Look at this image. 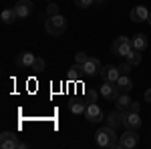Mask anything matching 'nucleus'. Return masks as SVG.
Returning <instances> with one entry per match:
<instances>
[{
	"label": "nucleus",
	"instance_id": "nucleus-30",
	"mask_svg": "<svg viewBox=\"0 0 151 149\" xmlns=\"http://www.w3.org/2000/svg\"><path fill=\"white\" fill-rule=\"evenodd\" d=\"M147 22H149V24H151V12H149V16H147Z\"/></svg>",
	"mask_w": 151,
	"mask_h": 149
},
{
	"label": "nucleus",
	"instance_id": "nucleus-24",
	"mask_svg": "<svg viewBox=\"0 0 151 149\" xmlns=\"http://www.w3.org/2000/svg\"><path fill=\"white\" fill-rule=\"evenodd\" d=\"M47 14H48V16H57V14H60V12H58V4L50 2V4L47 6Z\"/></svg>",
	"mask_w": 151,
	"mask_h": 149
},
{
	"label": "nucleus",
	"instance_id": "nucleus-17",
	"mask_svg": "<svg viewBox=\"0 0 151 149\" xmlns=\"http://www.w3.org/2000/svg\"><path fill=\"white\" fill-rule=\"evenodd\" d=\"M131 103H133V101L129 99V93H121V95H119V99H117V109L125 113V111H129Z\"/></svg>",
	"mask_w": 151,
	"mask_h": 149
},
{
	"label": "nucleus",
	"instance_id": "nucleus-4",
	"mask_svg": "<svg viewBox=\"0 0 151 149\" xmlns=\"http://www.w3.org/2000/svg\"><path fill=\"white\" fill-rule=\"evenodd\" d=\"M139 145V135H137V129H127L121 139H119V147L123 149H133Z\"/></svg>",
	"mask_w": 151,
	"mask_h": 149
},
{
	"label": "nucleus",
	"instance_id": "nucleus-1",
	"mask_svg": "<svg viewBox=\"0 0 151 149\" xmlns=\"http://www.w3.org/2000/svg\"><path fill=\"white\" fill-rule=\"evenodd\" d=\"M95 141L99 147H119V141H117V133L111 125L99 127L97 133H95Z\"/></svg>",
	"mask_w": 151,
	"mask_h": 149
},
{
	"label": "nucleus",
	"instance_id": "nucleus-13",
	"mask_svg": "<svg viewBox=\"0 0 151 149\" xmlns=\"http://www.w3.org/2000/svg\"><path fill=\"white\" fill-rule=\"evenodd\" d=\"M30 10H32V2L30 0H18L14 4V12H16L18 18H26L30 14Z\"/></svg>",
	"mask_w": 151,
	"mask_h": 149
},
{
	"label": "nucleus",
	"instance_id": "nucleus-16",
	"mask_svg": "<svg viewBox=\"0 0 151 149\" xmlns=\"http://www.w3.org/2000/svg\"><path fill=\"white\" fill-rule=\"evenodd\" d=\"M107 121H109V125L113 127V129H117V127L123 125V111H113V113H109V117H107Z\"/></svg>",
	"mask_w": 151,
	"mask_h": 149
},
{
	"label": "nucleus",
	"instance_id": "nucleus-2",
	"mask_svg": "<svg viewBox=\"0 0 151 149\" xmlns=\"http://www.w3.org/2000/svg\"><path fill=\"white\" fill-rule=\"evenodd\" d=\"M45 30H47L50 36H60L65 30H67V18H65L63 14L48 16L47 22H45Z\"/></svg>",
	"mask_w": 151,
	"mask_h": 149
},
{
	"label": "nucleus",
	"instance_id": "nucleus-7",
	"mask_svg": "<svg viewBox=\"0 0 151 149\" xmlns=\"http://www.w3.org/2000/svg\"><path fill=\"white\" fill-rule=\"evenodd\" d=\"M18 145H20V141H18V137L12 131H4L0 135V147L2 149H16Z\"/></svg>",
	"mask_w": 151,
	"mask_h": 149
},
{
	"label": "nucleus",
	"instance_id": "nucleus-15",
	"mask_svg": "<svg viewBox=\"0 0 151 149\" xmlns=\"http://www.w3.org/2000/svg\"><path fill=\"white\" fill-rule=\"evenodd\" d=\"M131 45H133L135 50H141V53H143V50L147 48V36L143 35V32H141V35H135L131 38Z\"/></svg>",
	"mask_w": 151,
	"mask_h": 149
},
{
	"label": "nucleus",
	"instance_id": "nucleus-6",
	"mask_svg": "<svg viewBox=\"0 0 151 149\" xmlns=\"http://www.w3.org/2000/svg\"><path fill=\"white\" fill-rule=\"evenodd\" d=\"M85 117H87V121H91V123H99V121H103V109L99 107L97 103H89L87 105V111H85Z\"/></svg>",
	"mask_w": 151,
	"mask_h": 149
},
{
	"label": "nucleus",
	"instance_id": "nucleus-5",
	"mask_svg": "<svg viewBox=\"0 0 151 149\" xmlns=\"http://www.w3.org/2000/svg\"><path fill=\"white\" fill-rule=\"evenodd\" d=\"M101 95L105 99H111V101H117L119 95H121V89L117 83H111V81H105V85L101 87Z\"/></svg>",
	"mask_w": 151,
	"mask_h": 149
},
{
	"label": "nucleus",
	"instance_id": "nucleus-26",
	"mask_svg": "<svg viewBox=\"0 0 151 149\" xmlns=\"http://www.w3.org/2000/svg\"><path fill=\"white\" fill-rule=\"evenodd\" d=\"M85 95H87L89 103H95V101H97V91H95V89H87V93H85Z\"/></svg>",
	"mask_w": 151,
	"mask_h": 149
},
{
	"label": "nucleus",
	"instance_id": "nucleus-10",
	"mask_svg": "<svg viewBox=\"0 0 151 149\" xmlns=\"http://www.w3.org/2000/svg\"><path fill=\"white\" fill-rule=\"evenodd\" d=\"M101 77H103V81L117 83V79L121 77V71H119V67H115V65H105V67H101Z\"/></svg>",
	"mask_w": 151,
	"mask_h": 149
},
{
	"label": "nucleus",
	"instance_id": "nucleus-11",
	"mask_svg": "<svg viewBox=\"0 0 151 149\" xmlns=\"http://www.w3.org/2000/svg\"><path fill=\"white\" fill-rule=\"evenodd\" d=\"M129 16H131L133 22H145L147 16H149V10H147V6L139 4V6H133V10L129 12Z\"/></svg>",
	"mask_w": 151,
	"mask_h": 149
},
{
	"label": "nucleus",
	"instance_id": "nucleus-25",
	"mask_svg": "<svg viewBox=\"0 0 151 149\" xmlns=\"http://www.w3.org/2000/svg\"><path fill=\"white\" fill-rule=\"evenodd\" d=\"M117 67H119V71H121V75H127L129 71H131V67H133V65H131V63H121V65H117Z\"/></svg>",
	"mask_w": 151,
	"mask_h": 149
},
{
	"label": "nucleus",
	"instance_id": "nucleus-18",
	"mask_svg": "<svg viewBox=\"0 0 151 149\" xmlns=\"http://www.w3.org/2000/svg\"><path fill=\"white\" fill-rule=\"evenodd\" d=\"M117 85H119L121 93H129L131 89H133V83H131V79H129L127 75H121V77L117 79Z\"/></svg>",
	"mask_w": 151,
	"mask_h": 149
},
{
	"label": "nucleus",
	"instance_id": "nucleus-21",
	"mask_svg": "<svg viewBox=\"0 0 151 149\" xmlns=\"http://www.w3.org/2000/svg\"><path fill=\"white\" fill-rule=\"evenodd\" d=\"M70 111H73V113H85V111H87V105L83 103V101H75V103H70Z\"/></svg>",
	"mask_w": 151,
	"mask_h": 149
},
{
	"label": "nucleus",
	"instance_id": "nucleus-28",
	"mask_svg": "<svg viewBox=\"0 0 151 149\" xmlns=\"http://www.w3.org/2000/svg\"><path fill=\"white\" fill-rule=\"evenodd\" d=\"M129 111H135V113H139V103H131V107H129Z\"/></svg>",
	"mask_w": 151,
	"mask_h": 149
},
{
	"label": "nucleus",
	"instance_id": "nucleus-31",
	"mask_svg": "<svg viewBox=\"0 0 151 149\" xmlns=\"http://www.w3.org/2000/svg\"><path fill=\"white\" fill-rule=\"evenodd\" d=\"M97 2H105V0H97Z\"/></svg>",
	"mask_w": 151,
	"mask_h": 149
},
{
	"label": "nucleus",
	"instance_id": "nucleus-23",
	"mask_svg": "<svg viewBox=\"0 0 151 149\" xmlns=\"http://www.w3.org/2000/svg\"><path fill=\"white\" fill-rule=\"evenodd\" d=\"M87 60H89V55H87V53H83V50H79V53L75 55V63H77V65H85Z\"/></svg>",
	"mask_w": 151,
	"mask_h": 149
},
{
	"label": "nucleus",
	"instance_id": "nucleus-27",
	"mask_svg": "<svg viewBox=\"0 0 151 149\" xmlns=\"http://www.w3.org/2000/svg\"><path fill=\"white\" fill-rule=\"evenodd\" d=\"M75 4H77L79 8H89V6L93 4V0H75Z\"/></svg>",
	"mask_w": 151,
	"mask_h": 149
},
{
	"label": "nucleus",
	"instance_id": "nucleus-14",
	"mask_svg": "<svg viewBox=\"0 0 151 149\" xmlns=\"http://www.w3.org/2000/svg\"><path fill=\"white\" fill-rule=\"evenodd\" d=\"M67 77H69V81H81L83 77H87L85 75V69H83V65H73L69 69V73H67Z\"/></svg>",
	"mask_w": 151,
	"mask_h": 149
},
{
	"label": "nucleus",
	"instance_id": "nucleus-19",
	"mask_svg": "<svg viewBox=\"0 0 151 149\" xmlns=\"http://www.w3.org/2000/svg\"><path fill=\"white\" fill-rule=\"evenodd\" d=\"M16 18H18V16H16L14 8H6V10H2V22L10 24V22H14Z\"/></svg>",
	"mask_w": 151,
	"mask_h": 149
},
{
	"label": "nucleus",
	"instance_id": "nucleus-3",
	"mask_svg": "<svg viewBox=\"0 0 151 149\" xmlns=\"http://www.w3.org/2000/svg\"><path fill=\"white\" fill-rule=\"evenodd\" d=\"M131 50H133V45H131V38H127V36H117L115 40L111 42V53L113 55L127 58L131 55Z\"/></svg>",
	"mask_w": 151,
	"mask_h": 149
},
{
	"label": "nucleus",
	"instance_id": "nucleus-29",
	"mask_svg": "<svg viewBox=\"0 0 151 149\" xmlns=\"http://www.w3.org/2000/svg\"><path fill=\"white\" fill-rule=\"evenodd\" d=\"M145 101H147V103H151V89H147V91H145Z\"/></svg>",
	"mask_w": 151,
	"mask_h": 149
},
{
	"label": "nucleus",
	"instance_id": "nucleus-8",
	"mask_svg": "<svg viewBox=\"0 0 151 149\" xmlns=\"http://www.w3.org/2000/svg\"><path fill=\"white\" fill-rule=\"evenodd\" d=\"M35 55L32 53H20V55H16L14 57V65L16 67H20V69H32V65H35Z\"/></svg>",
	"mask_w": 151,
	"mask_h": 149
},
{
	"label": "nucleus",
	"instance_id": "nucleus-9",
	"mask_svg": "<svg viewBox=\"0 0 151 149\" xmlns=\"http://www.w3.org/2000/svg\"><path fill=\"white\" fill-rule=\"evenodd\" d=\"M123 125L127 129H139L141 127V117L135 111H125L123 113Z\"/></svg>",
	"mask_w": 151,
	"mask_h": 149
},
{
	"label": "nucleus",
	"instance_id": "nucleus-12",
	"mask_svg": "<svg viewBox=\"0 0 151 149\" xmlns=\"http://www.w3.org/2000/svg\"><path fill=\"white\" fill-rule=\"evenodd\" d=\"M83 69H85V75L87 77H95V75H101V60L99 58H91L83 65Z\"/></svg>",
	"mask_w": 151,
	"mask_h": 149
},
{
	"label": "nucleus",
	"instance_id": "nucleus-22",
	"mask_svg": "<svg viewBox=\"0 0 151 149\" xmlns=\"http://www.w3.org/2000/svg\"><path fill=\"white\" fill-rule=\"evenodd\" d=\"M127 60L131 63V65H139V63H141V50H135V48H133L131 55L127 57Z\"/></svg>",
	"mask_w": 151,
	"mask_h": 149
},
{
	"label": "nucleus",
	"instance_id": "nucleus-20",
	"mask_svg": "<svg viewBox=\"0 0 151 149\" xmlns=\"http://www.w3.org/2000/svg\"><path fill=\"white\" fill-rule=\"evenodd\" d=\"M45 69H47V60L40 58V57H36L35 58V65H32V71H35V73H42Z\"/></svg>",
	"mask_w": 151,
	"mask_h": 149
}]
</instances>
